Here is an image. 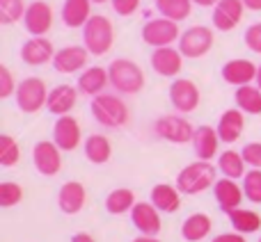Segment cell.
Here are the masks:
<instances>
[{
    "label": "cell",
    "mask_w": 261,
    "mask_h": 242,
    "mask_svg": "<svg viewBox=\"0 0 261 242\" xmlns=\"http://www.w3.org/2000/svg\"><path fill=\"white\" fill-rule=\"evenodd\" d=\"M153 130L161 139L172 144H188L195 137V128L186 117L181 114H165L153 124Z\"/></svg>",
    "instance_id": "cell-8"
},
{
    "label": "cell",
    "mask_w": 261,
    "mask_h": 242,
    "mask_svg": "<svg viewBox=\"0 0 261 242\" xmlns=\"http://www.w3.org/2000/svg\"><path fill=\"white\" fill-rule=\"evenodd\" d=\"M81 124H78L76 117L71 114H64V117H58L53 126V142L58 144L62 151H76L81 146Z\"/></svg>",
    "instance_id": "cell-15"
},
{
    "label": "cell",
    "mask_w": 261,
    "mask_h": 242,
    "mask_svg": "<svg viewBox=\"0 0 261 242\" xmlns=\"http://www.w3.org/2000/svg\"><path fill=\"white\" fill-rule=\"evenodd\" d=\"M23 25L32 37H44L53 27V7L44 0H35L28 5L25 16H23Z\"/></svg>",
    "instance_id": "cell-11"
},
{
    "label": "cell",
    "mask_w": 261,
    "mask_h": 242,
    "mask_svg": "<svg viewBox=\"0 0 261 242\" xmlns=\"http://www.w3.org/2000/svg\"><path fill=\"white\" fill-rule=\"evenodd\" d=\"M213 197H216L218 206H220L222 213H234L243 206V199H245V192H243V185H239V180L234 178H218L216 185H213Z\"/></svg>",
    "instance_id": "cell-12"
},
{
    "label": "cell",
    "mask_w": 261,
    "mask_h": 242,
    "mask_svg": "<svg viewBox=\"0 0 261 242\" xmlns=\"http://www.w3.org/2000/svg\"><path fill=\"white\" fill-rule=\"evenodd\" d=\"M181 30L179 23L172 18H151L142 25V41L151 48H163V46H172L174 41H179Z\"/></svg>",
    "instance_id": "cell-7"
},
{
    "label": "cell",
    "mask_w": 261,
    "mask_h": 242,
    "mask_svg": "<svg viewBox=\"0 0 261 242\" xmlns=\"http://www.w3.org/2000/svg\"><path fill=\"white\" fill-rule=\"evenodd\" d=\"M78 87L73 85H58L48 92V103H46V110L50 114H58V117H64L69 114L78 103Z\"/></svg>",
    "instance_id": "cell-23"
},
{
    "label": "cell",
    "mask_w": 261,
    "mask_h": 242,
    "mask_svg": "<svg viewBox=\"0 0 261 242\" xmlns=\"http://www.w3.org/2000/svg\"><path fill=\"white\" fill-rule=\"evenodd\" d=\"M211 242H248L245 240V235L243 233H239V231H231V233H220V235H216Z\"/></svg>",
    "instance_id": "cell-42"
},
{
    "label": "cell",
    "mask_w": 261,
    "mask_h": 242,
    "mask_svg": "<svg viewBox=\"0 0 261 242\" xmlns=\"http://www.w3.org/2000/svg\"><path fill=\"white\" fill-rule=\"evenodd\" d=\"M149 201L158 208L165 215H172L181 208V192L176 185L170 183H158L151 188V194H149Z\"/></svg>",
    "instance_id": "cell-25"
},
{
    "label": "cell",
    "mask_w": 261,
    "mask_h": 242,
    "mask_svg": "<svg viewBox=\"0 0 261 242\" xmlns=\"http://www.w3.org/2000/svg\"><path fill=\"white\" fill-rule=\"evenodd\" d=\"M254 82H257V87L261 89V64H259V69H257V80H254Z\"/></svg>",
    "instance_id": "cell-47"
},
{
    "label": "cell",
    "mask_w": 261,
    "mask_h": 242,
    "mask_svg": "<svg viewBox=\"0 0 261 242\" xmlns=\"http://www.w3.org/2000/svg\"><path fill=\"white\" fill-rule=\"evenodd\" d=\"M32 162L41 176H55L62 169V148L53 139H41L32 148Z\"/></svg>",
    "instance_id": "cell-10"
},
{
    "label": "cell",
    "mask_w": 261,
    "mask_h": 242,
    "mask_svg": "<svg viewBox=\"0 0 261 242\" xmlns=\"http://www.w3.org/2000/svg\"><path fill=\"white\" fill-rule=\"evenodd\" d=\"M218 169H220V174L225 176V178H243L245 174H248V162H245L243 153L234 151V148H229V151H222L220 158H218Z\"/></svg>",
    "instance_id": "cell-29"
},
{
    "label": "cell",
    "mask_w": 261,
    "mask_h": 242,
    "mask_svg": "<svg viewBox=\"0 0 261 242\" xmlns=\"http://www.w3.org/2000/svg\"><path fill=\"white\" fill-rule=\"evenodd\" d=\"M83 148H85V158L92 165H106V162L110 160V156H113V144H110V139L99 133L90 135V137L85 139V144H83Z\"/></svg>",
    "instance_id": "cell-28"
},
{
    "label": "cell",
    "mask_w": 261,
    "mask_h": 242,
    "mask_svg": "<svg viewBox=\"0 0 261 242\" xmlns=\"http://www.w3.org/2000/svg\"><path fill=\"white\" fill-rule=\"evenodd\" d=\"M110 3H113L115 14H119V16H133L140 9L142 0H110Z\"/></svg>",
    "instance_id": "cell-41"
},
{
    "label": "cell",
    "mask_w": 261,
    "mask_h": 242,
    "mask_svg": "<svg viewBox=\"0 0 261 242\" xmlns=\"http://www.w3.org/2000/svg\"><path fill=\"white\" fill-rule=\"evenodd\" d=\"M113 44H115V27L110 23V18L103 16V14H94L83 27V46L90 50V55L101 57V55L110 53Z\"/></svg>",
    "instance_id": "cell-3"
},
{
    "label": "cell",
    "mask_w": 261,
    "mask_h": 242,
    "mask_svg": "<svg viewBox=\"0 0 261 242\" xmlns=\"http://www.w3.org/2000/svg\"><path fill=\"white\" fill-rule=\"evenodd\" d=\"M94 5H103V3H108V0H92Z\"/></svg>",
    "instance_id": "cell-48"
},
{
    "label": "cell",
    "mask_w": 261,
    "mask_h": 242,
    "mask_svg": "<svg viewBox=\"0 0 261 242\" xmlns=\"http://www.w3.org/2000/svg\"><path fill=\"white\" fill-rule=\"evenodd\" d=\"M199 101H202L199 87L193 80H188V78H176L170 85V103L176 112L181 114L195 112L199 108Z\"/></svg>",
    "instance_id": "cell-9"
},
{
    "label": "cell",
    "mask_w": 261,
    "mask_h": 242,
    "mask_svg": "<svg viewBox=\"0 0 261 242\" xmlns=\"http://www.w3.org/2000/svg\"><path fill=\"white\" fill-rule=\"evenodd\" d=\"M130 222L142 235H158L163 229L161 224V210L151 201H138L130 210Z\"/></svg>",
    "instance_id": "cell-17"
},
{
    "label": "cell",
    "mask_w": 261,
    "mask_h": 242,
    "mask_svg": "<svg viewBox=\"0 0 261 242\" xmlns=\"http://www.w3.org/2000/svg\"><path fill=\"white\" fill-rule=\"evenodd\" d=\"M245 9H252V12H261V0H243Z\"/></svg>",
    "instance_id": "cell-44"
},
{
    "label": "cell",
    "mask_w": 261,
    "mask_h": 242,
    "mask_svg": "<svg viewBox=\"0 0 261 242\" xmlns=\"http://www.w3.org/2000/svg\"><path fill=\"white\" fill-rule=\"evenodd\" d=\"M193 5H199V7H216L218 0H193Z\"/></svg>",
    "instance_id": "cell-45"
},
{
    "label": "cell",
    "mask_w": 261,
    "mask_h": 242,
    "mask_svg": "<svg viewBox=\"0 0 261 242\" xmlns=\"http://www.w3.org/2000/svg\"><path fill=\"white\" fill-rule=\"evenodd\" d=\"M158 14L165 18L181 23L190 16V9H193V0H153Z\"/></svg>",
    "instance_id": "cell-33"
},
{
    "label": "cell",
    "mask_w": 261,
    "mask_h": 242,
    "mask_svg": "<svg viewBox=\"0 0 261 242\" xmlns=\"http://www.w3.org/2000/svg\"><path fill=\"white\" fill-rule=\"evenodd\" d=\"M92 0H64L62 5V23L71 30L76 27H85V23L90 21L94 14H92Z\"/></svg>",
    "instance_id": "cell-26"
},
{
    "label": "cell",
    "mask_w": 261,
    "mask_h": 242,
    "mask_svg": "<svg viewBox=\"0 0 261 242\" xmlns=\"http://www.w3.org/2000/svg\"><path fill=\"white\" fill-rule=\"evenodd\" d=\"M229 224L234 226V231L243 235L257 233V231H261V215L257 210H250V208H239V210L229 213Z\"/></svg>",
    "instance_id": "cell-31"
},
{
    "label": "cell",
    "mask_w": 261,
    "mask_h": 242,
    "mask_svg": "<svg viewBox=\"0 0 261 242\" xmlns=\"http://www.w3.org/2000/svg\"><path fill=\"white\" fill-rule=\"evenodd\" d=\"M135 192L128 188H117L106 197V210L110 215H124V213H130L135 206Z\"/></svg>",
    "instance_id": "cell-32"
},
{
    "label": "cell",
    "mask_w": 261,
    "mask_h": 242,
    "mask_svg": "<svg viewBox=\"0 0 261 242\" xmlns=\"http://www.w3.org/2000/svg\"><path fill=\"white\" fill-rule=\"evenodd\" d=\"M21 160V146L12 135H0V165L14 167Z\"/></svg>",
    "instance_id": "cell-35"
},
{
    "label": "cell",
    "mask_w": 261,
    "mask_h": 242,
    "mask_svg": "<svg viewBox=\"0 0 261 242\" xmlns=\"http://www.w3.org/2000/svg\"><path fill=\"white\" fill-rule=\"evenodd\" d=\"M257 242H261V238H259V240H257Z\"/></svg>",
    "instance_id": "cell-49"
},
{
    "label": "cell",
    "mask_w": 261,
    "mask_h": 242,
    "mask_svg": "<svg viewBox=\"0 0 261 242\" xmlns=\"http://www.w3.org/2000/svg\"><path fill=\"white\" fill-rule=\"evenodd\" d=\"M151 69L163 78H176L184 69V55L174 46L153 48L151 53Z\"/></svg>",
    "instance_id": "cell-14"
},
{
    "label": "cell",
    "mask_w": 261,
    "mask_h": 242,
    "mask_svg": "<svg viewBox=\"0 0 261 242\" xmlns=\"http://www.w3.org/2000/svg\"><path fill=\"white\" fill-rule=\"evenodd\" d=\"M190 144H193V148H195L197 160L211 162L213 158L218 156V148H220L218 128H213V126H199V128H195V137Z\"/></svg>",
    "instance_id": "cell-20"
},
{
    "label": "cell",
    "mask_w": 261,
    "mask_h": 242,
    "mask_svg": "<svg viewBox=\"0 0 261 242\" xmlns=\"http://www.w3.org/2000/svg\"><path fill=\"white\" fill-rule=\"evenodd\" d=\"M213 30L206 25H193L181 32L179 37V50L186 59H199L213 48Z\"/></svg>",
    "instance_id": "cell-6"
},
{
    "label": "cell",
    "mask_w": 261,
    "mask_h": 242,
    "mask_svg": "<svg viewBox=\"0 0 261 242\" xmlns=\"http://www.w3.org/2000/svg\"><path fill=\"white\" fill-rule=\"evenodd\" d=\"M87 59H90V50L85 46H64L55 53L53 67L58 73H78L87 69Z\"/></svg>",
    "instance_id": "cell-16"
},
{
    "label": "cell",
    "mask_w": 261,
    "mask_h": 242,
    "mask_svg": "<svg viewBox=\"0 0 261 242\" xmlns=\"http://www.w3.org/2000/svg\"><path fill=\"white\" fill-rule=\"evenodd\" d=\"M218 180V167H213L206 160H197L186 165L184 169L176 174V188L181 194H199L204 190L213 188Z\"/></svg>",
    "instance_id": "cell-1"
},
{
    "label": "cell",
    "mask_w": 261,
    "mask_h": 242,
    "mask_svg": "<svg viewBox=\"0 0 261 242\" xmlns=\"http://www.w3.org/2000/svg\"><path fill=\"white\" fill-rule=\"evenodd\" d=\"M243 158L250 169H261V142H250L243 146Z\"/></svg>",
    "instance_id": "cell-39"
},
{
    "label": "cell",
    "mask_w": 261,
    "mask_h": 242,
    "mask_svg": "<svg viewBox=\"0 0 261 242\" xmlns=\"http://www.w3.org/2000/svg\"><path fill=\"white\" fill-rule=\"evenodd\" d=\"M236 108L245 114H261V89L257 85H245V87H236Z\"/></svg>",
    "instance_id": "cell-30"
},
{
    "label": "cell",
    "mask_w": 261,
    "mask_h": 242,
    "mask_svg": "<svg viewBox=\"0 0 261 242\" xmlns=\"http://www.w3.org/2000/svg\"><path fill=\"white\" fill-rule=\"evenodd\" d=\"M218 135H220L222 144H234L239 142V137L243 135L245 128V112H241L239 108H229L220 114V121H218Z\"/></svg>",
    "instance_id": "cell-24"
},
{
    "label": "cell",
    "mask_w": 261,
    "mask_h": 242,
    "mask_svg": "<svg viewBox=\"0 0 261 242\" xmlns=\"http://www.w3.org/2000/svg\"><path fill=\"white\" fill-rule=\"evenodd\" d=\"M243 192L245 199L254 206H261V169H250L248 174L243 176Z\"/></svg>",
    "instance_id": "cell-36"
},
{
    "label": "cell",
    "mask_w": 261,
    "mask_h": 242,
    "mask_svg": "<svg viewBox=\"0 0 261 242\" xmlns=\"http://www.w3.org/2000/svg\"><path fill=\"white\" fill-rule=\"evenodd\" d=\"M243 12H245L243 0H218V5L213 7L211 14L213 27L220 32H231L243 21Z\"/></svg>",
    "instance_id": "cell-13"
},
{
    "label": "cell",
    "mask_w": 261,
    "mask_h": 242,
    "mask_svg": "<svg viewBox=\"0 0 261 242\" xmlns=\"http://www.w3.org/2000/svg\"><path fill=\"white\" fill-rule=\"evenodd\" d=\"M108 85H110V76H108V69H103V67H87L85 71H81L78 82H76L78 92L90 96V99L106 94V87Z\"/></svg>",
    "instance_id": "cell-22"
},
{
    "label": "cell",
    "mask_w": 261,
    "mask_h": 242,
    "mask_svg": "<svg viewBox=\"0 0 261 242\" xmlns=\"http://www.w3.org/2000/svg\"><path fill=\"white\" fill-rule=\"evenodd\" d=\"M23 199V188L14 180H3L0 183V208H12Z\"/></svg>",
    "instance_id": "cell-37"
},
{
    "label": "cell",
    "mask_w": 261,
    "mask_h": 242,
    "mask_svg": "<svg viewBox=\"0 0 261 242\" xmlns=\"http://www.w3.org/2000/svg\"><path fill=\"white\" fill-rule=\"evenodd\" d=\"M243 41H245V46H248L252 53L261 55V23H252V25L245 30Z\"/></svg>",
    "instance_id": "cell-40"
},
{
    "label": "cell",
    "mask_w": 261,
    "mask_h": 242,
    "mask_svg": "<svg viewBox=\"0 0 261 242\" xmlns=\"http://www.w3.org/2000/svg\"><path fill=\"white\" fill-rule=\"evenodd\" d=\"M28 5L23 0H0V23L12 25L16 21H23Z\"/></svg>",
    "instance_id": "cell-34"
},
{
    "label": "cell",
    "mask_w": 261,
    "mask_h": 242,
    "mask_svg": "<svg viewBox=\"0 0 261 242\" xmlns=\"http://www.w3.org/2000/svg\"><path fill=\"white\" fill-rule=\"evenodd\" d=\"M211 229H213V222L206 213H193L181 224V235H184L186 242H202L204 238L211 235Z\"/></svg>",
    "instance_id": "cell-27"
},
{
    "label": "cell",
    "mask_w": 261,
    "mask_h": 242,
    "mask_svg": "<svg viewBox=\"0 0 261 242\" xmlns=\"http://www.w3.org/2000/svg\"><path fill=\"white\" fill-rule=\"evenodd\" d=\"M133 242H161V240H158L156 235H142V233H140V235H138V238H135Z\"/></svg>",
    "instance_id": "cell-46"
},
{
    "label": "cell",
    "mask_w": 261,
    "mask_h": 242,
    "mask_svg": "<svg viewBox=\"0 0 261 242\" xmlns=\"http://www.w3.org/2000/svg\"><path fill=\"white\" fill-rule=\"evenodd\" d=\"M48 92L50 89L46 87V82L41 78H35V76L23 78L16 87V94H14L16 108L25 114H37L48 103Z\"/></svg>",
    "instance_id": "cell-5"
},
{
    "label": "cell",
    "mask_w": 261,
    "mask_h": 242,
    "mask_svg": "<svg viewBox=\"0 0 261 242\" xmlns=\"http://www.w3.org/2000/svg\"><path fill=\"white\" fill-rule=\"evenodd\" d=\"M257 64L250 62V59H243V57H236V59H229L225 62L222 67V80L227 85H234V87H245V85H252L257 80Z\"/></svg>",
    "instance_id": "cell-19"
},
{
    "label": "cell",
    "mask_w": 261,
    "mask_h": 242,
    "mask_svg": "<svg viewBox=\"0 0 261 242\" xmlns=\"http://www.w3.org/2000/svg\"><path fill=\"white\" fill-rule=\"evenodd\" d=\"M92 117L99 121L106 128H122V126L128 124V105L124 103L122 96L117 94H99L92 99Z\"/></svg>",
    "instance_id": "cell-2"
},
{
    "label": "cell",
    "mask_w": 261,
    "mask_h": 242,
    "mask_svg": "<svg viewBox=\"0 0 261 242\" xmlns=\"http://www.w3.org/2000/svg\"><path fill=\"white\" fill-rule=\"evenodd\" d=\"M16 80H14L12 71L7 67H0V99H9V96L16 94Z\"/></svg>",
    "instance_id": "cell-38"
},
{
    "label": "cell",
    "mask_w": 261,
    "mask_h": 242,
    "mask_svg": "<svg viewBox=\"0 0 261 242\" xmlns=\"http://www.w3.org/2000/svg\"><path fill=\"white\" fill-rule=\"evenodd\" d=\"M71 242H96L94 238H92L90 233H85V231H81V233L71 235Z\"/></svg>",
    "instance_id": "cell-43"
},
{
    "label": "cell",
    "mask_w": 261,
    "mask_h": 242,
    "mask_svg": "<svg viewBox=\"0 0 261 242\" xmlns=\"http://www.w3.org/2000/svg\"><path fill=\"white\" fill-rule=\"evenodd\" d=\"M55 53L48 37H30L25 44L21 46V59L28 67H44V64L53 62Z\"/></svg>",
    "instance_id": "cell-18"
},
{
    "label": "cell",
    "mask_w": 261,
    "mask_h": 242,
    "mask_svg": "<svg viewBox=\"0 0 261 242\" xmlns=\"http://www.w3.org/2000/svg\"><path fill=\"white\" fill-rule=\"evenodd\" d=\"M108 76H110V87L117 94H138L144 87V73L140 69V64H135L133 59L119 57L113 59L108 67Z\"/></svg>",
    "instance_id": "cell-4"
},
{
    "label": "cell",
    "mask_w": 261,
    "mask_h": 242,
    "mask_svg": "<svg viewBox=\"0 0 261 242\" xmlns=\"http://www.w3.org/2000/svg\"><path fill=\"white\" fill-rule=\"evenodd\" d=\"M87 201L85 185L78 180H67L58 192V206L64 215H78Z\"/></svg>",
    "instance_id": "cell-21"
}]
</instances>
